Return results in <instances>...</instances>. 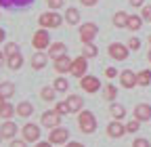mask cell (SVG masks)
<instances>
[{
    "label": "cell",
    "mask_w": 151,
    "mask_h": 147,
    "mask_svg": "<svg viewBox=\"0 0 151 147\" xmlns=\"http://www.w3.org/2000/svg\"><path fill=\"white\" fill-rule=\"evenodd\" d=\"M78 126L84 135H92L97 130V118H94V114L88 112V109H82L78 114Z\"/></svg>",
    "instance_id": "6da1fadb"
},
{
    "label": "cell",
    "mask_w": 151,
    "mask_h": 147,
    "mask_svg": "<svg viewBox=\"0 0 151 147\" xmlns=\"http://www.w3.org/2000/svg\"><path fill=\"white\" fill-rule=\"evenodd\" d=\"M38 23H40L44 30H52V27H59L61 23H63V17L59 15V13H42L40 15V19H38Z\"/></svg>",
    "instance_id": "7a4b0ae2"
},
{
    "label": "cell",
    "mask_w": 151,
    "mask_h": 147,
    "mask_svg": "<svg viewBox=\"0 0 151 147\" xmlns=\"http://www.w3.org/2000/svg\"><path fill=\"white\" fill-rule=\"evenodd\" d=\"M32 44H34L36 50H44V48H48V46H50V34H48L44 27L38 30V32L34 34V38H32Z\"/></svg>",
    "instance_id": "3957f363"
},
{
    "label": "cell",
    "mask_w": 151,
    "mask_h": 147,
    "mask_svg": "<svg viewBox=\"0 0 151 147\" xmlns=\"http://www.w3.org/2000/svg\"><path fill=\"white\" fill-rule=\"evenodd\" d=\"M86 69H88V59L84 57V55H80V57H76L73 63H71V76L76 78H84L86 76Z\"/></svg>",
    "instance_id": "277c9868"
},
{
    "label": "cell",
    "mask_w": 151,
    "mask_h": 147,
    "mask_svg": "<svg viewBox=\"0 0 151 147\" xmlns=\"http://www.w3.org/2000/svg\"><path fill=\"white\" fill-rule=\"evenodd\" d=\"M40 124L52 130V128L61 126V114L57 112V109H52V112H44V114H42V118H40Z\"/></svg>",
    "instance_id": "5b68a950"
},
{
    "label": "cell",
    "mask_w": 151,
    "mask_h": 147,
    "mask_svg": "<svg viewBox=\"0 0 151 147\" xmlns=\"http://www.w3.org/2000/svg\"><path fill=\"white\" fill-rule=\"evenodd\" d=\"M48 141H50L52 145H65V143L69 141V130H67V128L57 126V128H52V130H50Z\"/></svg>",
    "instance_id": "8992f818"
},
{
    "label": "cell",
    "mask_w": 151,
    "mask_h": 147,
    "mask_svg": "<svg viewBox=\"0 0 151 147\" xmlns=\"http://www.w3.org/2000/svg\"><path fill=\"white\" fill-rule=\"evenodd\" d=\"M21 135H23V141H27V143H38V139H40V126L27 122V124L21 128Z\"/></svg>",
    "instance_id": "52a82bcc"
},
{
    "label": "cell",
    "mask_w": 151,
    "mask_h": 147,
    "mask_svg": "<svg viewBox=\"0 0 151 147\" xmlns=\"http://www.w3.org/2000/svg\"><path fill=\"white\" fill-rule=\"evenodd\" d=\"M97 34H99V27H97V23H82V27H80V40H82V44H88V42H92Z\"/></svg>",
    "instance_id": "ba28073f"
},
{
    "label": "cell",
    "mask_w": 151,
    "mask_h": 147,
    "mask_svg": "<svg viewBox=\"0 0 151 147\" xmlns=\"http://www.w3.org/2000/svg\"><path fill=\"white\" fill-rule=\"evenodd\" d=\"M128 55H130V48L116 42V44H109V57L111 59H116V61H126L128 59Z\"/></svg>",
    "instance_id": "9c48e42d"
},
{
    "label": "cell",
    "mask_w": 151,
    "mask_h": 147,
    "mask_svg": "<svg viewBox=\"0 0 151 147\" xmlns=\"http://www.w3.org/2000/svg\"><path fill=\"white\" fill-rule=\"evenodd\" d=\"M80 86H82V90H86V93H97L101 88V82H99L97 76H84V78H80Z\"/></svg>",
    "instance_id": "30bf717a"
},
{
    "label": "cell",
    "mask_w": 151,
    "mask_h": 147,
    "mask_svg": "<svg viewBox=\"0 0 151 147\" xmlns=\"http://www.w3.org/2000/svg\"><path fill=\"white\" fill-rule=\"evenodd\" d=\"M107 135H109L111 139H120V137L126 135V126H124L120 120H113V122L107 124Z\"/></svg>",
    "instance_id": "8fae6325"
},
{
    "label": "cell",
    "mask_w": 151,
    "mask_h": 147,
    "mask_svg": "<svg viewBox=\"0 0 151 147\" xmlns=\"http://www.w3.org/2000/svg\"><path fill=\"white\" fill-rule=\"evenodd\" d=\"M120 82H122L124 88H132V86H137V84H139L137 74L132 71V69H124V71L120 74Z\"/></svg>",
    "instance_id": "7c38bea8"
},
{
    "label": "cell",
    "mask_w": 151,
    "mask_h": 147,
    "mask_svg": "<svg viewBox=\"0 0 151 147\" xmlns=\"http://www.w3.org/2000/svg\"><path fill=\"white\" fill-rule=\"evenodd\" d=\"M134 118L141 122H149L151 120V105L149 103H139L134 107Z\"/></svg>",
    "instance_id": "4fadbf2b"
},
{
    "label": "cell",
    "mask_w": 151,
    "mask_h": 147,
    "mask_svg": "<svg viewBox=\"0 0 151 147\" xmlns=\"http://www.w3.org/2000/svg\"><path fill=\"white\" fill-rule=\"evenodd\" d=\"M19 133V126L11 120H4V124L0 126V135H2V139H15V135Z\"/></svg>",
    "instance_id": "5bb4252c"
},
{
    "label": "cell",
    "mask_w": 151,
    "mask_h": 147,
    "mask_svg": "<svg viewBox=\"0 0 151 147\" xmlns=\"http://www.w3.org/2000/svg\"><path fill=\"white\" fill-rule=\"evenodd\" d=\"M71 59L67 57V55H63V57H59V59H55V71L57 74H67V71H71Z\"/></svg>",
    "instance_id": "9a60e30c"
},
{
    "label": "cell",
    "mask_w": 151,
    "mask_h": 147,
    "mask_svg": "<svg viewBox=\"0 0 151 147\" xmlns=\"http://www.w3.org/2000/svg\"><path fill=\"white\" fill-rule=\"evenodd\" d=\"M34 0H0V6L4 9H27Z\"/></svg>",
    "instance_id": "2e32d148"
},
{
    "label": "cell",
    "mask_w": 151,
    "mask_h": 147,
    "mask_svg": "<svg viewBox=\"0 0 151 147\" xmlns=\"http://www.w3.org/2000/svg\"><path fill=\"white\" fill-rule=\"evenodd\" d=\"M67 105H69V112H71V114H80L82 107H84V101H82V97H78V95H69V97H67Z\"/></svg>",
    "instance_id": "e0dca14e"
},
{
    "label": "cell",
    "mask_w": 151,
    "mask_h": 147,
    "mask_svg": "<svg viewBox=\"0 0 151 147\" xmlns=\"http://www.w3.org/2000/svg\"><path fill=\"white\" fill-rule=\"evenodd\" d=\"M65 44L63 42H55V44H50L48 46V57L50 59H59V57H63V55H65Z\"/></svg>",
    "instance_id": "ac0fdd59"
},
{
    "label": "cell",
    "mask_w": 151,
    "mask_h": 147,
    "mask_svg": "<svg viewBox=\"0 0 151 147\" xmlns=\"http://www.w3.org/2000/svg\"><path fill=\"white\" fill-rule=\"evenodd\" d=\"M46 61H48V57H46L42 50H38V53L32 55V67H34V69H42V67L46 65Z\"/></svg>",
    "instance_id": "d6986e66"
},
{
    "label": "cell",
    "mask_w": 151,
    "mask_h": 147,
    "mask_svg": "<svg viewBox=\"0 0 151 147\" xmlns=\"http://www.w3.org/2000/svg\"><path fill=\"white\" fill-rule=\"evenodd\" d=\"M32 114H34V105L29 101H21L17 105V116L19 118H29Z\"/></svg>",
    "instance_id": "ffe728a7"
},
{
    "label": "cell",
    "mask_w": 151,
    "mask_h": 147,
    "mask_svg": "<svg viewBox=\"0 0 151 147\" xmlns=\"http://www.w3.org/2000/svg\"><path fill=\"white\" fill-rule=\"evenodd\" d=\"M65 21H67L69 25H78V23H80V11L73 9V6L67 9V11H65Z\"/></svg>",
    "instance_id": "44dd1931"
},
{
    "label": "cell",
    "mask_w": 151,
    "mask_h": 147,
    "mask_svg": "<svg viewBox=\"0 0 151 147\" xmlns=\"http://www.w3.org/2000/svg\"><path fill=\"white\" fill-rule=\"evenodd\" d=\"M128 17L130 15H126L124 11H118L116 15H113V25L116 27H128Z\"/></svg>",
    "instance_id": "7402d4cb"
},
{
    "label": "cell",
    "mask_w": 151,
    "mask_h": 147,
    "mask_svg": "<svg viewBox=\"0 0 151 147\" xmlns=\"http://www.w3.org/2000/svg\"><path fill=\"white\" fill-rule=\"evenodd\" d=\"M6 65L15 71V69H19L23 65V57H21V53H17V55H13V57H6Z\"/></svg>",
    "instance_id": "603a6c76"
},
{
    "label": "cell",
    "mask_w": 151,
    "mask_h": 147,
    "mask_svg": "<svg viewBox=\"0 0 151 147\" xmlns=\"http://www.w3.org/2000/svg\"><path fill=\"white\" fill-rule=\"evenodd\" d=\"M109 114L116 118V120H122L124 114H126V109H124V105H120V103H111V105H109Z\"/></svg>",
    "instance_id": "cb8c5ba5"
},
{
    "label": "cell",
    "mask_w": 151,
    "mask_h": 147,
    "mask_svg": "<svg viewBox=\"0 0 151 147\" xmlns=\"http://www.w3.org/2000/svg\"><path fill=\"white\" fill-rule=\"evenodd\" d=\"M13 95H15V84L13 82H2V84H0V97L9 99Z\"/></svg>",
    "instance_id": "d4e9b609"
},
{
    "label": "cell",
    "mask_w": 151,
    "mask_h": 147,
    "mask_svg": "<svg viewBox=\"0 0 151 147\" xmlns=\"http://www.w3.org/2000/svg\"><path fill=\"white\" fill-rule=\"evenodd\" d=\"M143 17H139V15H130L128 17V30H132V32H137V30H141V25H143Z\"/></svg>",
    "instance_id": "484cf974"
},
{
    "label": "cell",
    "mask_w": 151,
    "mask_h": 147,
    "mask_svg": "<svg viewBox=\"0 0 151 147\" xmlns=\"http://www.w3.org/2000/svg\"><path fill=\"white\" fill-rule=\"evenodd\" d=\"M137 80H139L141 86H149V84H151V69H143V71H139V74H137Z\"/></svg>",
    "instance_id": "4316f807"
},
{
    "label": "cell",
    "mask_w": 151,
    "mask_h": 147,
    "mask_svg": "<svg viewBox=\"0 0 151 147\" xmlns=\"http://www.w3.org/2000/svg\"><path fill=\"white\" fill-rule=\"evenodd\" d=\"M97 53H99V48L94 46L92 42H88V44H84V46H82V55H84L86 59H92V57H97Z\"/></svg>",
    "instance_id": "83f0119b"
},
{
    "label": "cell",
    "mask_w": 151,
    "mask_h": 147,
    "mask_svg": "<svg viewBox=\"0 0 151 147\" xmlns=\"http://www.w3.org/2000/svg\"><path fill=\"white\" fill-rule=\"evenodd\" d=\"M17 114V107H13L11 103H4V107L0 109V118H4V120H9V118H13Z\"/></svg>",
    "instance_id": "f1b7e54d"
},
{
    "label": "cell",
    "mask_w": 151,
    "mask_h": 147,
    "mask_svg": "<svg viewBox=\"0 0 151 147\" xmlns=\"http://www.w3.org/2000/svg\"><path fill=\"white\" fill-rule=\"evenodd\" d=\"M52 86H55V90H57V93H65V90L69 88V82H67L63 76H59V78H57V80L52 82Z\"/></svg>",
    "instance_id": "f546056e"
},
{
    "label": "cell",
    "mask_w": 151,
    "mask_h": 147,
    "mask_svg": "<svg viewBox=\"0 0 151 147\" xmlns=\"http://www.w3.org/2000/svg\"><path fill=\"white\" fill-rule=\"evenodd\" d=\"M55 95H57L55 86H44V88L40 90V97H42L44 101H55Z\"/></svg>",
    "instance_id": "4dcf8cb0"
},
{
    "label": "cell",
    "mask_w": 151,
    "mask_h": 147,
    "mask_svg": "<svg viewBox=\"0 0 151 147\" xmlns=\"http://www.w3.org/2000/svg\"><path fill=\"white\" fill-rule=\"evenodd\" d=\"M103 95H105L107 101H116V97H118V88L113 86V84H107L105 90H103Z\"/></svg>",
    "instance_id": "1f68e13d"
},
{
    "label": "cell",
    "mask_w": 151,
    "mask_h": 147,
    "mask_svg": "<svg viewBox=\"0 0 151 147\" xmlns=\"http://www.w3.org/2000/svg\"><path fill=\"white\" fill-rule=\"evenodd\" d=\"M139 128H141V120H137V118L128 120V124H126V133H137Z\"/></svg>",
    "instance_id": "d6a6232c"
},
{
    "label": "cell",
    "mask_w": 151,
    "mask_h": 147,
    "mask_svg": "<svg viewBox=\"0 0 151 147\" xmlns=\"http://www.w3.org/2000/svg\"><path fill=\"white\" fill-rule=\"evenodd\" d=\"M55 109H57V112H59L61 116H67V114H71V112H69V105H67V101H59V103L55 105Z\"/></svg>",
    "instance_id": "836d02e7"
},
{
    "label": "cell",
    "mask_w": 151,
    "mask_h": 147,
    "mask_svg": "<svg viewBox=\"0 0 151 147\" xmlns=\"http://www.w3.org/2000/svg\"><path fill=\"white\" fill-rule=\"evenodd\" d=\"M17 53H19V46L15 42H9L4 46V55H6V57H13V55H17Z\"/></svg>",
    "instance_id": "e575fe53"
},
{
    "label": "cell",
    "mask_w": 151,
    "mask_h": 147,
    "mask_svg": "<svg viewBox=\"0 0 151 147\" xmlns=\"http://www.w3.org/2000/svg\"><path fill=\"white\" fill-rule=\"evenodd\" d=\"M132 147H151V143H149L147 139L139 137V139H134V143H132Z\"/></svg>",
    "instance_id": "d590c367"
},
{
    "label": "cell",
    "mask_w": 151,
    "mask_h": 147,
    "mask_svg": "<svg viewBox=\"0 0 151 147\" xmlns=\"http://www.w3.org/2000/svg\"><path fill=\"white\" fill-rule=\"evenodd\" d=\"M139 46H141V40L139 38H130L128 40V48L130 50H139Z\"/></svg>",
    "instance_id": "8d00e7d4"
},
{
    "label": "cell",
    "mask_w": 151,
    "mask_h": 147,
    "mask_svg": "<svg viewBox=\"0 0 151 147\" xmlns=\"http://www.w3.org/2000/svg\"><path fill=\"white\" fill-rule=\"evenodd\" d=\"M46 2H48V6H50V9H55V11H57V9H61V6L65 4L63 0H46Z\"/></svg>",
    "instance_id": "74e56055"
},
{
    "label": "cell",
    "mask_w": 151,
    "mask_h": 147,
    "mask_svg": "<svg viewBox=\"0 0 151 147\" xmlns=\"http://www.w3.org/2000/svg\"><path fill=\"white\" fill-rule=\"evenodd\" d=\"M141 17H143L145 21H151V4L149 6H143V15Z\"/></svg>",
    "instance_id": "f35d334b"
},
{
    "label": "cell",
    "mask_w": 151,
    "mask_h": 147,
    "mask_svg": "<svg viewBox=\"0 0 151 147\" xmlns=\"http://www.w3.org/2000/svg\"><path fill=\"white\" fill-rule=\"evenodd\" d=\"M25 143H27V141H19V139H11V145H9V147H27Z\"/></svg>",
    "instance_id": "ab89813d"
},
{
    "label": "cell",
    "mask_w": 151,
    "mask_h": 147,
    "mask_svg": "<svg viewBox=\"0 0 151 147\" xmlns=\"http://www.w3.org/2000/svg\"><path fill=\"white\" fill-rule=\"evenodd\" d=\"M116 74H118L116 67H107V69H105V76H107V78H116Z\"/></svg>",
    "instance_id": "60d3db41"
},
{
    "label": "cell",
    "mask_w": 151,
    "mask_h": 147,
    "mask_svg": "<svg viewBox=\"0 0 151 147\" xmlns=\"http://www.w3.org/2000/svg\"><path fill=\"white\" fill-rule=\"evenodd\" d=\"M80 2H82L84 6H94V4L99 2V0H80Z\"/></svg>",
    "instance_id": "b9f144b4"
},
{
    "label": "cell",
    "mask_w": 151,
    "mask_h": 147,
    "mask_svg": "<svg viewBox=\"0 0 151 147\" xmlns=\"http://www.w3.org/2000/svg\"><path fill=\"white\" fill-rule=\"evenodd\" d=\"M36 147H52V143H50V141H38Z\"/></svg>",
    "instance_id": "7bdbcfd3"
},
{
    "label": "cell",
    "mask_w": 151,
    "mask_h": 147,
    "mask_svg": "<svg viewBox=\"0 0 151 147\" xmlns=\"http://www.w3.org/2000/svg\"><path fill=\"white\" fill-rule=\"evenodd\" d=\"M65 147H84V145L78 143V141H69V143H65Z\"/></svg>",
    "instance_id": "ee69618b"
},
{
    "label": "cell",
    "mask_w": 151,
    "mask_h": 147,
    "mask_svg": "<svg viewBox=\"0 0 151 147\" xmlns=\"http://www.w3.org/2000/svg\"><path fill=\"white\" fill-rule=\"evenodd\" d=\"M143 2H145V0H130L132 6H143Z\"/></svg>",
    "instance_id": "f6af8a7d"
},
{
    "label": "cell",
    "mask_w": 151,
    "mask_h": 147,
    "mask_svg": "<svg viewBox=\"0 0 151 147\" xmlns=\"http://www.w3.org/2000/svg\"><path fill=\"white\" fill-rule=\"evenodd\" d=\"M4 36H6V34H4V30H0V42H4Z\"/></svg>",
    "instance_id": "bcb514c9"
},
{
    "label": "cell",
    "mask_w": 151,
    "mask_h": 147,
    "mask_svg": "<svg viewBox=\"0 0 151 147\" xmlns=\"http://www.w3.org/2000/svg\"><path fill=\"white\" fill-rule=\"evenodd\" d=\"M4 57H6V55H4V53H0V65L4 63Z\"/></svg>",
    "instance_id": "7dc6e473"
},
{
    "label": "cell",
    "mask_w": 151,
    "mask_h": 147,
    "mask_svg": "<svg viewBox=\"0 0 151 147\" xmlns=\"http://www.w3.org/2000/svg\"><path fill=\"white\" fill-rule=\"evenodd\" d=\"M4 103H6V101H4V97H0V109L4 107Z\"/></svg>",
    "instance_id": "c3c4849f"
},
{
    "label": "cell",
    "mask_w": 151,
    "mask_h": 147,
    "mask_svg": "<svg viewBox=\"0 0 151 147\" xmlns=\"http://www.w3.org/2000/svg\"><path fill=\"white\" fill-rule=\"evenodd\" d=\"M149 61H151V48H149Z\"/></svg>",
    "instance_id": "681fc988"
},
{
    "label": "cell",
    "mask_w": 151,
    "mask_h": 147,
    "mask_svg": "<svg viewBox=\"0 0 151 147\" xmlns=\"http://www.w3.org/2000/svg\"><path fill=\"white\" fill-rule=\"evenodd\" d=\"M149 44H151V36H149Z\"/></svg>",
    "instance_id": "f907efd6"
},
{
    "label": "cell",
    "mask_w": 151,
    "mask_h": 147,
    "mask_svg": "<svg viewBox=\"0 0 151 147\" xmlns=\"http://www.w3.org/2000/svg\"><path fill=\"white\" fill-rule=\"evenodd\" d=\"M0 141H2V135H0Z\"/></svg>",
    "instance_id": "816d5d0a"
}]
</instances>
